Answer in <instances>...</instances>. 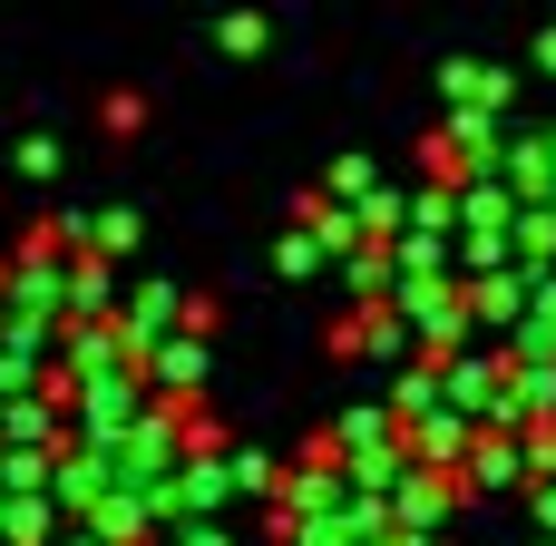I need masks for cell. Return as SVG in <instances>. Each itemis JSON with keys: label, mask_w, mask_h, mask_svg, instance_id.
<instances>
[{"label": "cell", "mask_w": 556, "mask_h": 546, "mask_svg": "<svg viewBox=\"0 0 556 546\" xmlns=\"http://www.w3.org/2000/svg\"><path fill=\"white\" fill-rule=\"evenodd\" d=\"M68 303L98 313V303H108V264H78V274H68Z\"/></svg>", "instance_id": "cell-1"}]
</instances>
